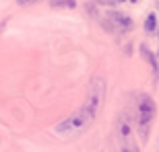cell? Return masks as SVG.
Segmentation results:
<instances>
[{
    "instance_id": "4",
    "label": "cell",
    "mask_w": 159,
    "mask_h": 152,
    "mask_svg": "<svg viewBox=\"0 0 159 152\" xmlns=\"http://www.w3.org/2000/svg\"><path fill=\"white\" fill-rule=\"evenodd\" d=\"M155 101L149 97V95H143L141 101H139V125H141L143 134L149 129V125H151V121H153L155 117Z\"/></svg>"
},
{
    "instance_id": "7",
    "label": "cell",
    "mask_w": 159,
    "mask_h": 152,
    "mask_svg": "<svg viewBox=\"0 0 159 152\" xmlns=\"http://www.w3.org/2000/svg\"><path fill=\"white\" fill-rule=\"evenodd\" d=\"M145 31L147 33H155L157 31V17H155V12L147 15V19H145Z\"/></svg>"
},
{
    "instance_id": "2",
    "label": "cell",
    "mask_w": 159,
    "mask_h": 152,
    "mask_svg": "<svg viewBox=\"0 0 159 152\" xmlns=\"http://www.w3.org/2000/svg\"><path fill=\"white\" fill-rule=\"evenodd\" d=\"M103 99H106V80L101 76H97L89 84V95H87V101H85V107H89L95 113H99V107L103 103Z\"/></svg>"
},
{
    "instance_id": "3",
    "label": "cell",
    "mask_w": 159,
    "mask_h": 152,
    "mask_svg": "<svg viewBox=\"0 0 159 152\" xmlns=\"http://www.w3.org/2000/svg\"><path fill=\"white\" fill-rule=\"evenodd\" d=\"M103 27L107 31H112V33H128L132 29V19L128 15H122L118 11H112L106 15V21H103Z\"/></svg>"
},
{
    "instance_id": "10",
    "label": "cell",
    "mask_w": 159,
    "mask_h": 152,
    "mask_svg": "<svg viewBox=\"0 0 159 152\" xmlns=\"http://www.w3.org/2000/svg\"><path fill=\"white\" fill-rule=\"evenodd\" d=\"M35 2H39V0H17V4L21 6H29V4H35Z\"/></svg>"
},
{
    "instance_id": "1",
    "label": "cell",
    "mask_w": 159,
    "mask_h": 152,
    "mask_svg": "<svg viewBox=\"0 0 159 152\" xmlns=\"http://www.w3.org/2000/svg\"><path fill=\"white\" fill-rule=\"evenodd\" d=\"M95 117H97V113L83 105L79 111H75L72 115H68L66 119H62V121L54 128V134L58 136V138H62V140L79 138L81 134H85V132L91 128V123L95 121Z\"/></svg>"
},
{
    "instance_id": "8",
    "label": "cell",
    "mask_w": 159,
    "mask_h": 152,
    "mask_svg": "<svg viewBox=\"0 0 159 152\" xmlns=\"http://www.w3.org/2000/svg\"><path fill=\"white\" fill-rule=\"evenodd\" d=\"M54 8H77V0H50Z\"/></svg>"
},
{
    "instance_id": "11",
    "label": "cell",
    "mask_w": 159,
    "mask_h": 152,
    "mask_svg": "<svg viewBox=\"0 0 159 152\" xmlns=\"http://www.w3.org/2000/svg\"><path fill=\"white\" fill-rule=\"evenodd\" d=\"M118 2H124V0H118Z\"/></svg>"
},
{
    "instance_id": "6",
    "label": "cell",
    "mask_w": 159,
    "mask_h": 152,
    "mask_svg": "<svg viewBox=\"0 0 159 152\" xmlns=\"http://www.w3.org/2000/svg\"><path fill=\"white\" fill-rule=\"evenodd\" d=\"M141 53H143V58L147 60L149 64L153 66V72H155V78H157V74H159V70H157V60H155V56H153V52L149 49L145 43H141Z\"/></svg>"
},
{
    "instance_id": "5",
    "label": "cell",
    "mask_w": 159,
    "mask_h": 152,
    "mask_svg": "<svg viewBox=\"0 0 159 152\" xmlns=\"http://www.w3.org/2000/svg\"><path fill=\"white\" fill-rule=\"evenodd\" d=\"M116 129H118V136L122 138V140H128V138H130V132H132V128H130V117L126 115V113L118 117Z\"/></svg>"
},
{
    "instance_id": "9",
    "label": "cell",
    "mask_w": 159,
    "mask_h": 152,
    "mask_svg": "<svg viewBox=\"0 0 159 152\" xmlns=\"http://www.w3.org/2000/svg\"><path fill=\"white\" fill-rule=\"evenodd\" d=\"M120 152H139V146H134V144H124L120 148Z\"/></svg>"
}]
</instances>
